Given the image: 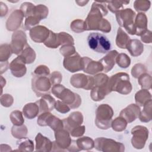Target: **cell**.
Segmentation results:
<instances>
[{
	"mask_svg": "<svg viewBox=\"0 0 152 152\" xmlns=\"http://www.w3.org/2000/svg\"><path fill=\"white\" fill-rule=\"evenodd\" d=\"M12 135L17 139H21L26 137L27 134V128L25 125L20 126L13 125L11 129Z\"/></svg>",
	"mask_w": 152,
	"mask_h": 152,
	"instance_id": "obj_36",
	"label": "cell"
},
{
	"mask_svg": "<svg viewBox=\"0 0 152 152\" xmlns=\"http://www.w3.org/2000/svg\"><path fill=\"white\" fill-rule=\"evenodd\" d=\"M127 124L128 122L126 121L124 118L119 116L112 121L111 127L115 131L121 132L125 129Z\"/></svg>",
	"mask_w": 152,
	"mask_h": 152,
	"instance_id": "obj_37",
	"label": "cell"
},
{
	"mask_svg": "<svg viewBox=\"0 0 152 152\" xmlns=\"http://www.w3.org/2000/svg\"><path fill=\"white\" fill-rule=\"evenodd\" d=\"M49 79L52 86L59 84L62 80V75L60 72L55 71L50 75Z\"/></svg>",
	"mask_w": 152,
	"mask_h": 152,
	"instance_id": "obj_53",
	"label": "cell"
},
{
	"mask_svg": "<svg viewBox=\"0 0 152 152\" xmlns=\"http://www.w3.org/2000/svg\"><path fill=\"white\" fill-rule=\"evenodd\" d=\"M70 27L71 29L75 33H82L85 31L84 21L81 19L75 20L71 23Z\"/></svg>",
	"mask_w": 152,
	"mask_h": 152,
	"instance_id": "obj_46",
	"label": "cell"
},
{
	"mask_svg": "<svg viewBox=\"0 0 152 152\" xmlns=\"http://www.w3.org/2000/svg\"><path fill=\"white\" fill-rule=\"evenodd\" d=\"M36 151L42 152H49L52 151V142L47 137L39 132L36 138Z\"/></svg>",
	"mask_w": 152,
	"mask_h": 152,
	"instance_id": "obj_22",
	"label": "cell"
},
{
	"mask_svg": "<svg viewBox=\"0 0 152 152\" xmlns=\"http://www.w3.org/2000/svg\"><path fill=\"white\" fill-rule=\"evenodd\" d=\"M129 40L130 37L122 28L121 27L118 28L115 40L116 46L121 49H126V46Z\"/></svg>",
	"mask_w": 152,
	"mask_h": 152,
	"instance_id": "obj_30",
	"label": "cell"
},
{
	"mask_svg": "<svg viewBox=\"0 0 152 152\" xmlns=\"http://www.w3.org/2000/svg\"><path fill=\"white\" fill-rule=\"evenodd\" d=\"M88 45L90 49L94 51L106 53L111 48L109 40L104 35L99 33H91L87 37Z\"/></svg>",
	"mask_w": 152,
	"mask_h": 152,
	"instance_id": "obj_5",
	"label": "cell"
},
{
	"mask_svg": "<svg viewBox=\"0 0 152 152\" xmlns=\"http://www.w3.org/2000/svg\"><path fill=\"white\" fill-rule=\"evenodd\" d=\"M55 108L56 110V111L61 113H66L68 112H69L71 109L68 105L60 100L56 101Z\"/></svg>",
	"mask_w": 152,
	"mask_h": 152,
	"instance_id": "obj_51",
	"label": "cell"
},
{
	"mask_svg": "<svg viewBox=\"0 0 152 152\" xmlns=\"http://www.w3.org/2000/svg\"><path fill=\"white\" fill-rule=\"evenodd\" d=\"M126 49L128 50L131 56L136 57L142 53L144 51V45L138 39H130L127 43Z\"/></svg>",
	"mask_w": 152,
	"mask_h": 152,
	"instance_id": "obj_25",
	"label": "cell"
},
{
	"mask_svg": "<svg viewBox=\"0 0 152 152\" xmlns=\"http://www.w3.org/2000/svg\"><path fill=\"white\" fill-rule=\"evenodd\" d=\"M18 150L21 151H33L34 148V143L30 139L24 137L17 142Z\"/></svg>",
	"mask_w": 152,
	"mask_h": 152,
	"instance_id": "obj_32",
	"label": "cell"
},
{
	"mask_svg": "<svg viewBox=\"0 0 152 152\" xmlns=\"http://www.w3.org/2000/svg\"><path fill=\"white\" fill-rule=\"evenodd\" d=\"M52 84L49 78L47 76L33 75L31 80V87L33 91L37 97H41L48 94L51 90Z\"/></svg>",
	"mask_w": 152,
	"mask_h": 152,
	"instance_id": "obj_9",
	"label": "cell"
},
{
	"mask_svg": "<svg viewBox=\"0 0 152 152\" xmlns=\"http://www.w3.org/2000/svg\"><path fill=\"white\" fill-rule=\"evenodd\" d=\"M26 61L20 55L14 59L10 64V69L11 74L15 77H22L27 71Z\"/></svg>",
	"mask_w": 152,
	"mask_h": 152,
	"instance_id": "obj_16",
	"label": "cell"
},
{
	"mask_svg": "<svg viewBox=\"0 0 152 152\" xmlns=\"http://www.w3.org/2000/svg\"><path fill=\"white\" fill-rule=\"evenodd\" d=\"M40 21V20L34 15L29 16L26 18L24 21V28L26 30H30L34 27L36 26V25L39 23Z\"/></svg>",
	"mask_w": 152,
	"mask_h": 152,
	"instance_id": "obj_48",
	"label": "cell"
},
{
	"mask_svg": "<svg viewBox=\"0 0 152 152\" xmlns=\"http://www.w3.org/2000/svg\"><path fill=\"white\" fill-rule=\"evenodd\" d=\"M107 8L112 12L116 13L124 8V5H127L129 1H105Z\"/></svg>",
	"mask_w": 152,
	"mask_h": 152,
	"instance_id": "obj_33",
	"label": "cell"
},
{
	"mask_svg": "<svg viewBox=\"0 0 152 152\" xmlns=\"http://www.w3.org/2000/svg\"><path fill=\"white\" fill-rule=\"evenodd\" d=\"M118 55V52L116 50L109 51L104 57L99 61L103 66V71L107 72L113 68Z\"/></svg>",
	"mask_w": 152,
	"mask_h": 152,
	"instance_id": "obj_21",
	"label": "cell"
},
{
	"mask_svg": "<svg viewBox=\"0 0 152 152\" xmlns=\"http://www.w3.org/2000/svg\"><path fill=\"white\" fill-rule=\"evenodd\" d=\"M39 112V107L36 102L28 103L23 108V113L24 116L29 119H31L36 117Z\"/></svg>",
	"mask_w": 152,
	"mask_h": 152,
	"instance_id": "obj_27",
	"label": "cell"
},
{
	"mask_svg": "<svg viewBox=\"0 0 152 152\" xmlns=\"http://www.w3.org/2000/svg\"><path fill=\"white\" fill-rule=\"evenodd\" d=\"M64 67L71 72L82 70V58L76 52L72 55L65 56L63 61Z\"/></svg>",
	"mask_w": 152,
	"mask_h": 152,
	"instance_id": "obj_13",
	"label": "cell"
},
{
	"mask_svg": "<svg viewBox=\"0 0 152 152\" xmlns=\"http://www.w3.org/2000/svg\"><path fill=\"white\" fill-rule=\"evenodd\" d=\"M13 53L19 55L28 45L27 36L23 30H17L13 33L10 44Z\"/></svg>",
	"mask_w": 152,
	"mask_h": 152,
	"instance_id": "obj_12",
	"label": "cell"
},
{
	"mask_svg": "<svg viewBox=\"0 0 152 152\" xmlns=\"http://www.w3.org/2000/svg\"><path fill=\"white\" fill-rule=\"evenodd\" d=\"M132 145L137 149H142L144 147L148 137V130L144 126L137 125L131 129Z\"/></svg>",
	"mask_w": 152,
	"mask_h": 152,
	"instance_id": "obj_11",
	"label": "cell"
},
{
	"mask_svg": "<svg viewBox=\"0 0 152 152\" xmlns=\"http://www.w3.org/2000/svg\"><path fill=\"white\" fill-rule=\"evenodd\" d=\"M50 30L43 26L38 25L30 30L31 39L36 43H44L49 37Z\"/></svg>",
	"mask_w": 152,
	"mask_h": 152,
	"instance_id": "obj_18",
	"label": "cell"
},
{
	"mask_svg": "<svg viewBox=\"0 0 152 152\" xmlns=\"http://www.w3.org/2000/svg\"><path fill=\"white\" fill-rule=\"evenodd\" d=\"M52 94L62 102L66 103L71 109L78 108L81 103V97L62 84L53 86L51 88Z\"/></svg>",
	"mask_w": 152,
	"mask_h": 152,
	"instance_id": "obj_3",
	"label": "cell"
},
{
	"mask_svg": "<svg viewBox=\"0 0 152 152\" xmlns=\"http://www.w3.org/2000/svg\"><path fill=\"white\" fill-rule=\"evenodd\" d=\"M43 43L48 48L53 49L57 48L61 45L58 34L50 30L49 37Z\"/></svg>",
	"mask_w": 152,
	"mask_h": 152,
	"instance_id": "obj_35",
	"label": "cell"
},
{
	"mask_svg": "<svg viewBox=\"0 0 152 152\" xmlns=\"http://www.w3.org/2000/svg\"><path fill=\"white\" fill-rule=\"evenodd\" d=\"M115 14L118 24L121 27H124L129 34H135L134 27L135 12L131 8H126L122 9Z\"/></svg>",
	"mask_w": 152,
	"mask_h": 152,
	"instance_id": "obj_6",
	"label": "cell"
},
{
	"mask_svg": "<svg viewBox=\"0 0 152 152\" xmlns=\"http://www.w3.org/2000/svg\"><path fill=\"white\" fill-rule=\"evenodd\" d=\"M12 53V52L10 44H2L0 46V61H8V59L11 56Z\"/></svg>",
	"mask_w": 152,
	"mask_h": 152,
	"instance_id": "obj_39",
	"label": "cell"
},
{
	"mask_svg": "<svg viewBox=\"0 0 152 152\" xmlns=\"http://www.w3.org/2000/svg\"><path fill=\"white\" fill-rule=\"evenodd\" d=\"M113 110L107 104L99 105L96 110L95 124L101 129H107L111 127Z\"/></svg>",
	"mask_w": 152,
	"mask_h": 152,
	"instance_id": "obj_4",
	"label": "cell"
},
{
	"mask_svg": "<svg viewBox=\"0 0 152 152\" xmlns=\"http://www.w3.org/2000/svg\"><path fill=\"white\" fill-rule=\"evenodd\" d=\"M147 17L143 12L138 13L135 18L134 27L135 34L141 36L147 30Z\"/></svg>",
	"mask_w": 152,
	"mask_h": 152,
	"instance_id": "obj_23",
	"label": "cell"
},
{
	"mask_svg": "<svg viewBox=\"0 0 152 152\" xmlns=\"http://www.w3.org/2000/svg\"><path fill=\"white\" fill-rule=\"evenodd\" d=\"M151 99L148 100L144 106L143 110L140 112L138 118L142 122H148L151 120Z\"/></svg>",
	"mask_w": 152,
	"mask_h": 152,
	"instance_id": "obj_31",
	"label": "cell"
},
{
	"mask_svg": "<svg viewBox=\"0 0 152 152\" xmlns=\"http://www.w3.org/2000/svg\"><path fill=\"white\" fill-rule=\"evenodd\" d=\"M141 40L145 43H151L152 42L151 31L147 30L141 36Z\"/></svg>",
	"mask_w": 152,
	"mask_h": 152,
	"instance_id": "obj_55",
	"label": "cell"
},
{
	"mask_svg": "<svg viewBox=\"0 0 152 152\" xmlns=\"http://www.w3.org/2000/svg\"><path fill=\"white\" fill-rule=\"evenodd\" d=\"M58 36L59 39V42L61 45H74V40L72 36L66 32H60L58 33Z\"/></svg>",
	"mask_w": 152,
	"mask_h": 152,
	"instance_id": "obj_45",
	"label": "cell"
},
{
	"mask_svg": "<svg viewBox=\"0 0 152 152\" xmlns=\"http://www.w3.org/2000/svg\"><path fill=\"white\" fill-rule=\"evenodd\" d=\"M19 55L21 56L24 59L26 64L33 63L34 61L36 56L35 51L28 45L26 46Z\"/></svg>",
	"mask_w": 152,
	"mask_h": 152,
	"instance_id": "obj_34",
	"label": "cell"
},
{
	"mask_svg": "<svg viewBox=\"0 0 152 152\" xmlns=\"http://www.w3.org/2000/svg\"><path fill=\"white\" fill-rule=\"evenodd\" d=\"M50 74L49 68L44 65H40L37 66L34 69L33 75L38 76H48Z\"/></svg>",
	"mask_w": 152,
	"mask_h": 152,
	"instance_id": "obj_50",
	"label": "cell"
},
{
	"mask_svg": "<svg viewBox=\"0 0 152 152\" xmlns=\"http://www.w3.org/2000/svg\"><path fill=\"white\" fill-rule=\"evenodd\" d=\"M151 2L150 1H135L134 7L137 12H145L150 8Z\"/></svg>",
	"mask_w": 152,
	"mask_h": 152,
	"instance_id": "obj_44",
	"label": "cell"
},
{
	"mask_svg": "<svg viewBox=\"0 0 152 152\" xmlns=\"http://www.w3.org/2000/svg\"><path fill=\"white\" fill-rule=\"evenodd\" d=\"M76 143L80 151H88L94 147V140L88 137H80L76 140Z\"/></svg>",
	"mask_w": 152,
	"mask_h": 152,
	"instance_id": "obj_28",
	"label": "cell"
},
{
	"mask_svg": "<svg viewBox=\"0 0 152 152\" xmlns=\"http://www.w3.org/2000/svg\"><path fill=\"white\" fill-rule=\"evenodd\" d=\"M138 81L139 84L142 89L149 90L151 88L152 78L149 74L147 72L142 74L138 78Z\"/></svg>",
	"mask_w": 152,
	"mask_h": 152,
	"instance_id": "obj_38",
	"label": "cell"
},
{
	"mask_svg": "<svg viewBox=\"0 0 152 152\" xmlns=\"http://www.w3.org/2000/svg\"><path fill=\"white\" fill-rule=\"evenodd\" d=\"M107 13L105 2L94 1L84 21L85 30H100L104 33H109L111 30L110 23L103 18Z\"/></svg>",
	"mask_w": 152,
	"mask_h": 152,
	"instance_id": "obj_1",
	"label": "cell"
},
{
	"mask_svg": "<svg viewBox=\"0 0 152 152\" xmlns=\"http://www.w3.org/2000/svg\"><path fill=\"white\" fill-rule=\"evenodd\" d=\"M145 72H147V68L144 65L141 63L136 64L131 69V74L135 78H138Z\"/></svg>",
	"mask_w": 152,
	"mask_h": 152,
	"instance_id": "obj_47",
	"label": "cell"
},
{
	"mask_svg": "<svg viewBox=\"0 0 152 152\" xmlns=\"http://www.w3.org/2000/svg\"><path fill=\"white\" fill-rule=\"evenodd\" d=\"M14 102L13 97L9 94H4L1 96V104L2 106L8 107L11 106Z\"/></svg>",
	"mask_w": 152,
	"mask_h": 152,
	"instance_id": "obj_52",
	"label": "cell"
},
{
	"mask_svg": "<svg viewBox=\"0 0 152 152\" xmlns=\"http://www.w3.org/2000/svg\"><path fill=\"white\" fill-rule=\"evenodd\" d=\"M1 7H0V12H1V17H4L5 15L8 12V8L6 4H4L2 2H0Z\"/></svg>",
	"mask_w": 152,
	"mask_h": 152,
	"instance_id": "obj_56",
	"label": "cell"
},
{
	"mask_svg": "<svg viewBox=\"0 0 152 152\" xmlns=\"http://www.w3.org/2000/svg\"><path fill=\"white\" fill-rule=\"evenodd\" d=\"M82 70L88 74L94 75L103 71V66L99 61H95L84 56L82 58Z\"/></svg>",
	"mask_w": 152,
	"mask_h": 152,
	"instance_id": "obj_15",
	"label": "cell"
},
{
	"mask_svg": "<svg viewBox=\"0 0 152 152\" xmlns=\"http://www.w3.org/2000/svg\"><path fill=\"white\" fill-rule=\"evenodd\" d=\"M39 106L40 113L50 112L55 108L56 100L55 99L48 94H45L41 96L40 100L36 102Z\"/></svg>",
	"mask_w": 152,
	"mask_h": 152,
	"instance_id": "obj_20",
	"label": "cell"
},
{
	"mask_svg": "<svg viewBox=\"0 0 152 152\" xmlns=\"http://www.w3.org/2000/svg\"><path fill=\"white\" fill-rule=\"evenodd\" d=\"M59 51L61 54L65 57L72 55L76 52L74 46L72 45H65L62 46L59 49Z\"/></svg>",
	"mask_w": 152,
	"mask_h": 152,
	"instance_id": "obj_49",
	"label": "cell"
},
{
	"mask_svg": "<svg viewBox=\"0 0 152 152\" xmlns=\"http://www.w3.org/2000/svg\"><path fill=\"white\" fill-rule=\"evenodd\" d=\"M116 63L119 67L122 68H126L131 64V59L125 53H118L116 59Z\"/></svg>",
	"mask_w": 152,
	"mask_h": 152,
	"instance_id": "obj_42",
	"label": "cell"
},
{
	"mask_svg": "<svg viewBox=\"0 0 152 152\" xmlns=\"http://www.w3.org/2000/svg\"><path fill=\"white\" fill-rule=\"evenodd\" d=\"M94 148L103 152H122L125 151L124 145L113 139L99 137L95 139Z\"/></svg>",
	"mask_w": 152,
	"mask_h": 152,
	"instance_id": "obj_7",
	"label": "cell"
},
{
	"mask_svg": "<svg viewBox=\"0 0 152 152\" xmlns=\"http://www.w3.org/2000/svg\"><path fill=\"white\" fill-rule=\"evenodd\" d=\"M109 93L107 86H96L91 90L90 96L93 101L99 102L103 100Z\"/></svg>",
	"mask_w": 152,
	"mask_h": 152,
	"instance_id": "obj_26",
	"label": "cell"
},
{
	"mask_svg": "<svg viewBox=\"0 0 152 152\" xmlns=\"http://www.w3.org/2000/svg\"><path fill=\"white\" fill-rule=\"evenodd\" d=\"M70 83L75 88L86 90L89 83V75L81 73L75 74L71 77Z\"/></svg>",
	"mask_w": 152,
	"mask_h": 152,
	"instance_id": "obj_24",
	"label": "cell"
},
{
	"mask_svg": "<svg viewBox=\"0 0 152 152\" xmlns=\"http://www.w3.org/2000/svg\"><path fill=\"white\" fill-rule=\"evenodd\" d=\"M140 112V107L138 105L132 103L122 109L119 116L124 118L128 123H131L138 117Z\"/></svg>",
	"mask_w": 152,
	"mask_h": 152,
	"instance_id": "obj_19",
	"label": "cell"
},
{
	"mask_svg": "<svg viewBox=\"0 0 152 152\" xmlns=\"http://www.w3.org/2000/svg\"><path fill=\"white\" fill-rule=\"evenodd\" d=\"M151 99V93L146 89H141L135 94V100L137 105L143 106L148 100Z\"/></svg>",
	"mask_w": 152,
	"mask_h": 152,
	"instance_id": "obj_29",
	"label": "cell"
},
{
	"mask_svg": "<svg viewBox=\"0 0 152 152\" xmlns=\"http://www.w3.org/2000/svg\"><path fill=\"white\" fill-rule=\"evenodd\" d=\"M24 17V15L20 10L13 11L7 20V29L11 31L17 30L20 27Z\"/></svg>",
	"mask_w": 152,
	"mask_h": 152,
	"instance_id": "obj_17",
	"label": "cell"
},
{
	"mask_svg": "<svg viewBox=\"0 0 152 152\" xmlns=\"http://www.w3.org/2000/svg\"><path fill=\"white\" fill-rule=\"evenodd\" d=\"M37 122L41 126H49L54 132L64 128L62 120L53 115L49 112L41 113L37 118Z\"/></svg>",
	"mask_w": 152,
	"mask_h": 152,
	"instance_id": "obj_10",
	"label": "cell"
},
{
	"mask_svg": "<svg viewBox=\"0 0 152 152\" xmlns=\"http://www.w3.org/2000/svg\"><path fill=\"white\" fill-rule=\"evenodd\" d=\"M35 5L31 2H23L20 6V10L23 12L24 17L27 18L29 16L33 15Z\"/></svg>",
	"mask_w": 152,
	"mask_h": 152,
	"instance_id": "obj_43",
	"label": "cell"
},
{
	"mask_svg": "<svg viewBox=\"0 0 152 152\" xmlns=\"http://www.w3.org/2000/svg\"><path fill=\"white\" fill-rule=\"evenodd\" d=\"M85 126L80 125L74 129H73L70 132V135L73 137H80L83 136V135L85 132Z\"/></svg>",
	"mask_w": 152,
	"mask_h": 152,
	"instance_id": "obj_54",
	"label": "cell"
},
{
	"mask_svg": "<svg viewBox=\"0 0 152 152\" xmlns=\"http://www.w3.org/2000/svg\"><path fill=\"white\" fill-rule=\"evenodd\" d=\"M23 115V113L18 110H14L11 113L10 115V118L13 125L20 126L24 124V119Z\"/></svg>",
	"mask_w": 152,
	"mask_h": 152,
	"instance_id": "obj_40",
	"label": "cell"
},
{
	"mask_svg": "<svg viewBox=\"0 0 152 152\" xmlns=\"http://www.w3.org/2000/svg\"><path fill=\"white\" fill-rule=\"evenodd\" d=\"M107 87L110 93L116 91L122 94H129L132 89L129 76L126 72H118L112 75L108 81Z\"/></svg>",
	"mask_w": 152,
	"mask_h": 152,
	"instance_id": "obj_2",
	"label": "cell"
},
{
	"mask_svg": "<svg viewBox=\"0 0 152 152\" xmlns=\"http://www.w3.org/2000/svg\"><path fill=\"white\" fill-rule=\"evenodd\" d=\"M55 141L52 142L53 151H65L71 144L72 140L69 132L62 128L55 131Z\"/></svg>",
	"mask_w": 152,
	"mask_h": 152,
	"instance_id": "obj_8",
	"label": "cell"
},
{
	"mask_svg": "<svg viewBox=\"0 0 152 152\" xmlns=\"http://www.w3.org/2000/svg\"><path fill=\"white\" fill-rule=\"evenodd\" d=\"M48 8L43 4H39L35 6L33 15L39 18L40 20L46 18L48 15Z\"/></svg>",
	"mask_w": 152,
	"mask_h": 152,
	"instance_id": "obj_41",
	"label": "cell"
},
{
	"mask_svg": "<svg viewBox=\"0 0 152 152\" xmlns=\"http://www.w3.org/2000/svg\"><path fill=\"white\" fill-rule=\"evenodd\" d=\"M64 128L70 132L73 129L81 125L83 122V115L78 111L72 112L68 118L62 119Z\"/></svg>",
	"mask_w": 152,
	"mask_h": 152,
	"instance_id": "obj_14",
	"label": "cell"
},
{
	"mask_svg": "<svg viewBox=\"0 0 152 152\" xmlns=\"http://www.w3.org/2000/svg\"><path fill=\"white\" fill-rule=\"evenodd\" d=\"M75 2L79 6H84L88 2V1H75Z\"/></svg>",
	"mask_w": 152,
	"mask_h": 152,
	"instance_id": "obj_57",
	"label": "cell"
}]
</instances>
